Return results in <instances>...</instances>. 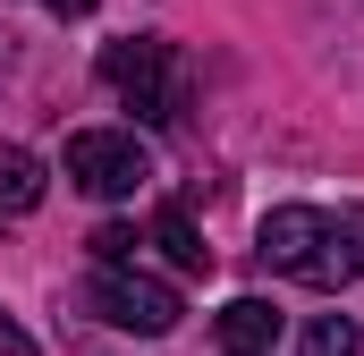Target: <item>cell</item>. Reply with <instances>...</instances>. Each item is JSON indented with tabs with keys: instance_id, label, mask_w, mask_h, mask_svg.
I'll return each mask as SVG.
<instances>
[{
	"instance_id": "obj_11",
	"label": "cell",
	"mask_w": 364,
	"mask_h": 356,
	"mask_svg": "<svg viewBox=\"0 0 364 356\" xmlns=\"http://www.w3.org/2000/svg\"><path fill=\"white\" fill-rule=\"evenodd\" d=\"M43 9H51V17H85L93 0H43Z\"/></svg>"
},
{
	"instance_id": "obj_5",
	"label": "cell",
	"mask_w": 364,
	"mask_h": 356,
	"mask_svg": "<svg viewBox=\"0 0 364 356\" xmlns=\"http://www.w3.org/2000/svg\"><path fill=\"white\" fill-rule=\"evenodd\" d=\"M220 348L229 356H272L279 348V305L272 297H229L220 305Z\"/></svg>"
},
{
	"instance_id": "obj_10",
	"label": "cell",
	"mask_w": 364,
	"mask_h": 356,
	"mask_svg": "<svg viewBox=\"0 0 364 356\" xmlns=\"http://www.w3.org/2000/svg\"><path fill=\"white\" fill-rule=\"evenodd\" d=\"M0 356H34V340H26V331H17L9 314H0Z\"/></svg>"
},
{
	"instance_id": "obj_8",
	"label": "cell",
	"mask_w": 364,
	"mask_h": 356,
	"mask_svg": "<svg viewBox=\"0 0 364 356\" xmlns=\"http://www.w3.org/2000/svg\"><path fill=\"white\" fill-rule=\"evenodd\" d=\"M296 356H356V323H348V314H314Z\"/></svg>"
},
{
	"instance_id": "obj_2",
	"label": "cell",
	"mask_w": 364,
	"mask_h": 356,
	"mask_svg": "<svg viewBox=\"0 0 364 356\" xmlns=\"http://www.w3.org/2000/svg\"><path fill=\"white\" fill-rule=\"evenodd\" d=\"M102 85L119 93L144 127H170L186 102V77H178V51L161 43V34H136V43H110L102 51Z\"/></svg>"
},
{
	"instance_id": "obj_7",
	"label": "cell",
	"mask_w": 364,
	"mask_h": 356,
	"mask_svg": "<svg viewBox=\"0 0 364 356\" xmlns=\"http://www.w3.org/2000/svg\"><path fill=\"white\" fill-rule=\"evenodd\" d=\"M43 187H51V178H43V162H34L26 145H0V212H34Z\"/></svg>"
},
{
	"instance_id": "obj_3",
	"label": "cell",
	"mask_w": 364,
	"mask_h": 356,
	"mask_svg": "<svg viewBox=\"0 0 364 356\" xmlns=\"http://www.w3.org/2000/svg\"><path fill=\"white\" fill-rule=\"evenodd\" d=\"M85 305L110 323V331H136V340L178 331V288H170V280H153V271H127V263H102V271H93Z\"/></svg>"
},
{
	"instance_id": "obj_1",
	"label": "cell",
	"mask_w": 364,
	"mask_h": 356,
	"mask_svg": "<svg viewBox=\"0 0 364 356\" xmlns=\"http://www.w3.org/2000/svg\"><path fill=\"white\" fill-rule=\"evenodd\" d=\"M255 255L272 271H288V280H305V288H348L364 271L356 229H348L339 212H322V204H279V212H263Z\"/></svg>"
},
{
	"instance_id": "obj_4",
	"label": "cell",
	"mask_w": 364,
	"mask_h": 356,
	"mask_svg": "<svg viewBox=\"0 0 364 356\" xmlns=\"http://www.w3.org/2000/svg\"><path fill=\"white\" fill-rule=\"evenodd\" d=\"M144 178H153V153H144L127 127H85V136H68V187L119 204V195H136Z\"/></svg>"
},
{
	"instance_id": "obj_9",
	"label": "cell",
	"mask_w": 364,
	"mask_h": 356,
	"mask_svg": "<svg viewBox=\"0 0 364 356\" xmlns=\"http://www.w3.org/2000/svg\"><path fill=\"white\" fill-rule=\"evenodd\" d=\"M93 255H102V263H127V255H136V229H119V221L93 229Z\"/></svg>"
},
{
	"instance_id": "obj_6",
	"label": "cell",
	"mask_w": 364,
	"mask_h": 356,
	"mask_svg": "<svg viewBox=\"0 0 364 356\" xmlns=\"http://www.w3.org/2000/svg\"><path fill=\"white\" fill-rule=\"evenodd\" d=\"M153 246H161V255H170L178 271H212V246L195 238V221H186V204H161V212H153Z\"/></svg>"
}]
</instances>
